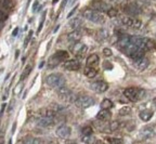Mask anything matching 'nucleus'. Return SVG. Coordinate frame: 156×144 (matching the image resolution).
<instances>
[{"label":"nucleus","instance_id":"09e8293b","mask_svg":"<svg viewBox=\"0 0 156 144\" xmlns=\"http://www.w3.org/2000/svg\"><path fill=\"white\" fill-rule=\"evenodd\" d=\"M153 103H154V104H155V106H156V98H155V99L153 100Z\"/></svg>","mask_w":156,"mask_h":144},{"label":"nucleus","instance_id":"39448f33","mask_svg":"<svg viewBox=\"0 0 156 144\" xmlns=\"http://www.w3.org/2000/svg\"><path fill=\"white\" fill-rule=\"evenodd\" d=\"M75 105L80 108H88V107L92 106L95 103V100L93 98L89 97V95H82V97H77L76 101H75Z\"/></svg>","mask_w":156,"mask_h":144},{"label":"nucleus","instance_id":"79ce46f5","mask_svg":"<svg viewBox=\"0 0 156 144\" xmlns=\"http://www.w3.org/2000/svg\"><path fill=\"white\" fill-rule=\"evenodd\" d=\"M19 32H20V29H19V27H16L14 30H13V33H12V36H14V37H15V36H16L17 34H19Z\"/></svg>","mask_w":156,"mask_h":144},{"label":"nucleus","instance_id":"49530a36","mask_svg":"<svg viewBox=\"0 0 156 144\" xmlns=\"http://www.w3.org/2000/svg\"><path fill=\"white\" fill-rule=\"evenodd\" d=\"M15 53H16V54H15V57H19V53H20V51H19V50H16V51H15Z\"/></svg>","mask_w":156,"mask_h":144},{"label":"nucleus","instance_id":"f3484780","mask_svg":"<svg viewBox=\"0 0 156 144\" xmlns=\"http://www.w3.org/2000/svg\"><path fill=\"white\" fill-rule=\"evenodd\" d=\"M67 38H68L69 41L76 43V42H78L80 39H81V33H80L78 29L73 30L72 33H69L68 35H67Z\"/></svg>","mask_w":156,"mask_h":144},{"label":"nucleus","instance_id":"b1692460","mask_svg":"<svg viewBox=\"0 0 156 144\" xmlns=\"http://www.w3.org/2000/svg\"><path fill=\"white\" fill-rule=\"evenodd\" d=\"M81 25H82V20H81V19H78V18L73 19V20L69 22V26H71V27H72L74 30L78 29Z\"/></svg>","mask_w":156,"mask_h":144},{"label":"nucleus","instance_id":"f704fd0d","mask_svg":"<svg viewBox=\"0 0 156 144\" xmlns=\"http://www.w3.org/2000/svg\"><path fill=\"white\" fill-rule=\"evenodd\" d=\"M92 128L90 126H86V127H84L82 128V130H81V132H82V134L84 135H91L92 134Z\"/></svg>","mask_w":156,"mask_h":144},{"label":"nucleus","instance_id":"cd10ccee","mask_svg":"<svg viewBox=\"0 0 156 144\" xmlns=\"http://www.w3.org/2000/svg\"><path fill=\"white\" fill-rule=\"evenodd\" d=\"M113 102H112L111 100L109 99H104L103 101L101 102V107L103 109H109V108H112L113 107Z\"/></svg>","mask_w":156,"mask_h":144},{"label":"nucleus","instance_id":"c756f323","mask_svg":"<svg viewBox=\"0 0 156 144\" xmlns=\"http://www.w3.org/2000/svg\"><path fill=\"white\" fill-rule=\"evenodd\" d=\"M30 70H32V65H27V66L24 68V70H23L22 75H21V80H24L25 78L27 77L28 75H29Z\"/></svg>","mask_w":156,"mask_h":144},{"label":"nucleus","instance_id":"c03bdc74","mask_svg":"<svg viewBox=\"0 0 156 144\" xmlns=\"http://www.w3.org/2000/svg\"><path fill=\"white\" fill-rule=\"evenodd\" d=\"M37 7H38V1H35L34 7H33V9H34V11H35V10H37Z\"/></svg>","mask_w":156,"mask_h":144},{"label":"nucleus","instance_id":"9d476101","mask_svg":"<svg viewBox=\"0 0 156 144\" xmlns=\"http://www.w3.org/2000/svg\"><path fill=\"white\" fill-rule=\"evenodd\" d=\"M141 50L145 51H152V50H156V41L151 38H142V43H141Z\"/></svg>","mask_w":156,"mask_h":144},{"label":"nucleus","instance_id":"7ed1b4c3","mask_svg":"<svg viewBox=\"0 0 156 144\" xmlns=\"http://www.w3.org/2000/svg\"><path fill=\"white\" fill-rule=\"evenodd\" d=\"M82 15H84L85 19H87V20L92 23H95V24H103V23H105L104 15H102L101 13L95 10H85Z\"/></svg>","mask_w":156,"mask_h":144},{"label":"nucleus","instance_id":"e433bc0d","mask_svg":"<svg viewBox=\"0 0 156 144\" xmlns=\"http://www.w3.org/2000/svg\"><path fill=\"white\" fill-rule=\"evenodd\" d=\"M106 140L107 143H112V144H119V143H123V140L120 139H117V138H107Z\"/></svg>","mask_w":156,"mask_h":144},{"label":"nucleus","instance_id":"473e14b6","mask_svg":"<svg viewBox=\"0 0 156 144\" xmlns=\"http://www.w3.org/2000/svg\"><path fill=\"white\" fill-rule=\"evenodd\" d=\"M50 108L53 109L55 113H60L64 109V107L61 106V105H59V104H55V103H52V104H50Z\"/></svg>","mask_w":156,"mask_h":144},{"label":"nucleus","instance_id":"bb28decb","mask_svg":"<svg viewBox=\"0 0 156 144\" xmlns=\"http://www.w3.org/2000/svg\"><path fill=\"white\" fill-rule=\"evenodd\" d=\"M98 38L100 40H106L109 38V32L107 29H104V28H101V29L98 32Z\"/></svg>","mask_w":156,"mask_h":144},{"label":"nucleus","instance_id":"4c0bfd02","mask_svg":"<svg viewBox=\"0 0 156 144\" xmlns=\"http://www.w3.org/2000/svg\"><path fill=\"white\" fill-rule=\"evenodd\" d=\"M112 50L111 49H109V48H104L103 49V54L105 55V57H112Z\"/></svg>","mask_w":156,"mask_h":144},{"label":"nucleus","instance_id":"8fccbe9b","mask_svg":"<svg viewBox=\"0 0 156 144\" xmlns=\"http://www.w3.org/2000/svg\"><path fill=\"white\" fill-rule=\"evenodd\" d=\"M59 27H60V26H59V25H57V27H55V28H54V32H57V28H59Z\"/></svg>","mask_w":156,"mask_h":144},{"label":"nucleus","instance_id":"4be33fe9","mask_svg":"<svg viewBox=\"0 0 156 144\" xmlns=\"http://www.w3.org/2000/svg\"><path fill=\"white\" fill-rule=\"evenodd\" d=\"M84 73L88 78H94L97 76L98 70H97V68H94V67H92V66H87L86 68H85Z\"/></svg>","mask_w":156,"mask_h":144},{"label":"nucleus","instance_id":"f257e3e1","mask_svg":"<svg viewBox=\"0 0 156 144\" xmlns=\"http://www.w3.org/2000/svg\"><path fill=\"white\" fill-rule=\"evenodd\" d=\"M145 90L141 89V88H127L124 91V95L128 100H130L131 102H137L139 100L143 99L145 97Z\"/></svg>","mask_w":156,"mask_h":144},{"label":"nucleus","instance_id":"7c9ffc66","mask_svg":"<svg viewBox=\"0 0 156 144\" xmlns=\"http://www.w3.org/2000/svg\"><path fill=\"white\" fill-rule=\"evenodd\" d=\"M119 127H120L119 122H112L111 124L109 125V132H111V131H116Z\"/></svg>","mask_w":156,"mask_h":144},{"label":"nucleus","instance_id":"f8f14e48","mask_svg":"<svg viewBox=\"0 0 156 144\" xmlns=\"http://www.w3.org/2000/svg\"><path fill=\"white\" fill-rule=\"evenodd\" d=\"M55 133H57V137L61 138V139H66V138H68L69 135H71V133H72V129H71L69 127L65 126V125H62V126H60L59 128H57Z\"/></svg>","mask_w":156,"mask_h":144},{"label":"nucleus","instance_id":"5701e85b","mask_svg":"<svg viewBox=\"0 0 156 144\" xmlns=\"http://www.w3.org/2000/svg\"><path fill=\"white\" fill-rule=\"evenodd\" d=\"M15 5V1L14 0H3L2 3H1V7H2L3 10H8L10 11L12 10Z\"/></svg>","mask_w":156,"mask_h":144},{"label":"nucleus","instance_id":"f03ea898","mask_svg":"<svg viewBox=\"0 0 156 144\" xmlns=\"http://www.w3.org/2000/svg\"><path fill=\"white\" fill-rule=\"evenodd\" d=\"M46 82L49 87L57 90L65 86V78L61 74H50L46 78Z\"/></svg>","mask_w":156,"mask_h":144},{"label":"nucleus","instance_id":"37998d69","mask_svg":"<svg viewBox=\"0 0 156 144\" xmlns=\"http://www.w3.org/2000/svg\"><path fill=\"white\" fill-rule=\"evenodd\" d=\"M75 11H76V8H75V9H73V10H72V12H71V13H68V15H67V18H71V16H72V15L73 14H74V12H75Z\"/></svg>","mask_w":156,"mask_h":144},{"label":"nucleus","instance_id":"a211bd4d","mask_svg":"<svg viewBox=\"0 0 156 144\" xmlns=\"http://www.w3.org/2000/svg\"><path fill=\"white\" fill-rule=\"evenodd\" d=\"M57 113L53 111L52 108H40L38 111V115L40 117H54Z\"/></svg>","mask_w":156,"mask_h":144},{"label":"nucleus","instance_id":"de8ad7c7","mask_svg":"<svg viewBox=\"0 0 156 144\" xmlns=\"http://www.w3.org/2000/svg\"><path fill=\"white\" fill-rule=\"evenodd\" d=\"M69 1H71V2H69V5H73V3H74L76 0H69Z\"/></svg>","mask_w":156,"mask_h":144},{"label":"nucleus","instance_id":"dca6fc26","mask_svg":"<svg viewBox=\"0 0 156 144\" xmlns=\"http://www.w3.org/2000/svg\"><path fill=\"white\" fill-rule=\"evenodd\" d=\"M111 117H112V114L109 112V109H103V108H102V111H100L97 115V118L99 120H101V122H107V120L111 119Z\"/></svg>","mask_w":156,"mask_h":144},{"label":"nucleus","instance_id":"2f4dec72","mask_svg":"<svg viewBox=\"0 0 156 144\" xmlns=\"http://www.w3.org/2000/svg\"><path fill=\"white\" fill-rule=\"evenodd\" d=\"M23 87H24V84H23V80H21L19 84H16V87L14 88V94L15 95H19L21 93V91H22V89H23Z\"/></svg>","mask_w":156,"mask_h":144},{"label":"nucleus","instance_id":"4468645a","mask_svg":"<svg viewBox=\"0 0 156 144\" xmlns=\"http://www.w3.org/2000/svg\"><path fill=\"white\" fill-rule=\"evenodd\" d=\"M54 124V117H40L37 119V125L39 127H49Z\"/></svg>","mask_w":156,"mask_h":144},{"label":"nucleus","instance_id":"a18cd8bd","mask_svg":"<svg viewBox=\"0 0 156 144\" xmlns=\"http://www.w3.org/2000/svg\"><path fill=\"white\" fill-rule=\"evenodd\" d=\"M5 105H7V104H5V103H3V104H2V106H1V114H3V112H5Z\"/></svg>","mask_w":156,"mask_h":144},{"label":"nucleus","instance_id":"a19ab883","mask_svg":"<svg viewBox=\"0 0 156 144\" xmlns=\"http://www.w3.org/2000/svg\"><path fill=\"white\" fill-rule=\"evenodd\" d=\"M1 20H2V22H5L7 20V14H5L3 11H1Z\"/></svg>","mask_w":156,"mask_h":144},{"label":"nucleus","instance_id":"ea45409f","mask_svg":"<svg viewBox=\"0 0 156 144\" xmlns=\"http://www.w3.org/2000/svg\"><path fill=\"white\" fill-rule=\"evenodd\" d=\"M45 15H46V12L43 13V15H42V20H41V22H40V24H39V28H38V33H40V30H41V28H42V24H43V22H45Z\"/></svg>","mask_w":156,"mask_h":144},{"label":"nucleus","instance_id":"ddd939ff","mask_svg":"<svg viewBox=\"0 0 156 144\" xmlns=\"http://www.w3.org/2000/svg\"><path fill=\"white\" fill-rule=\"evenodd\" d=\"M64 67L68 70H73V72H76L80 68V62L77 60H67L64 63Z\"/></svg>","mask_w":156,"mask_h":144},{"label":"nucleus","instance_id":"58836bf2","mask_svg":"<svg viewBox=\"0 0 156 144\" xmlns=\"http://www.w3.org/2000/svg\"><path fill=\"white\" fill-rule=\"evenodd\" d=\"M32 36H33V32L30 30L29 34H28V36H27V39H25V41H24V46H25V47H26V46L28 45V42H29L30 38H32Z\"/></svg>","mask_w":156,"mask_h":144},{"label":"nucleus","instance_id":"a878e982","mask_svg":"<svg viewBox=\"0 0 156 144\" xmlns=\"http://www.w3.org/2000/svg\"><path fill=\"white\" fill-rule=\"evenodd\" d=\"M54 54L59 57L61 62H63V61H67L69 59V53L66 52V51H63V50L62 51H57Z\"/></svg>","mask_w":156,"mask_h":144},{"label":"nucleus","instance_id":"6e6552de","mask_svg":"<svg viewBox=\"0 0 156 144\" xmlns=\"http://www.w3.org/2000/svg\"><path fill=\"white\" fill-rule=\"evenodd\" d=\"M90 88L93 91L98 92V93H103L105 92L107 89H109V84L105 81H102V80H99V81H94L90 84Z\"/></svg>","mask_w":156,"mask_h":144},{"label":"nucleus","instance_id":"c9c22d12","mask_svg":"<svg viewBox=\"0 0 156 144\" xmlns=\"http://www.w3.org/2000/svg\"><path fill=\"white\" fill-rule=\"evenodd\" d=\"M117 14H118V12H117L116 9H114V8H109V11H107V15H109V18L114 19L117 16Z\"/></svg>","mask_w":156,"mask_h":144},{"label":"nucleus","instance_id":"3c124183","mask_svg":"<svg viewBox=\"0 0 156 144\" xmlns=\"http://www.w3.org/2000/svg\"><path fill=\"white\" fill-rule=\"evenodd\" d=\"M57 1H59V0H53V3H57Z\"/></svg>","mask_w":156,"mask_h":144},{"label":"nucleus","instance_id":"aec40b11","mask_svg":"<svg viewBox=\"0 0 156 144\" xmlns=\"http://www.w3.org/2000/svg\"><path fill=\"white\" fill-rule=\"evenodd\" d=\"M99 57H98L97 54H91L90 57H88V59H87V65L88 66H97L98 64H99Z\"/></svg>","mask_w":156,"mask_h":144},{"label":"nucleus","instance_id":"393cba45","mask_svg":"<svg viewBox=\"0 0 156 144\" xmlns=\"http://www.w3.org/2000/svg\"><path fill=\"white\" fill-rule=\"evenodd\" d=\"M61 63V61H60V59L57 57V55H53V57H51L49 59V62H48V65H49V68H53V67L57 66V65Z\"/></svg>","mask_w":156,"mask_h":144},{"label":"nucleus","instance_id":"2eb2a0df","mask_svg":"<svg viewBox=\"0 0 156 144\" xmlns=\"http://www.w3.org/2000/svg\"><path fill=\"white\" fill-rule=\"evenodd\" d=\"M125 12H127L130 15H138L141 11H140V8L136 3H128L125 7Z\"/></svg>","mask_w":156,"mask_h":144},{"label":"nucleus","instance_id":"9b49d317","mask_svg":"<svg viewBox=\"0 0 156 144\" xmlns=\"http://www.w3.org/2000/svg\"><path fill=\"white\" fill-rule=\"evenodd\" d=\"M91 7L93 8V10L98 11V12H103V11L107 12L109 9V5L102 0H93L91 2Z\"/></svg>","mask_w":156,"mask_h":144},{"label":"nucleus","instance_id":"20e7f679","mask_svg":"<svg viewBox=\"0 0 156 144\" xmlns=\"http://www.w3.org/2000/svg\"><path fill=\"white\" fill-rule=\"evenodd\" d=\"M57 95H59V98L62 101H64V102H75L77 99V97L74 94V92L71 91V90L68 89V88H66L64 86V87L60 88V89H57Z\"/></svg>","mask_w":156,"mask_h":144},{"label":"nucleus","instance_id":"412c9836","mask_svg":"<svg viewBox=\"0 0 156 144\" xmlns=\"http://www.w3.org/2000/svg\"><path fill=\"white\" fill-rule=\"evenodd\" d=\"M152 117H153V112L151 109H144L140 113V118L143 122H149V120H151Z\"/></svg>","mask_w":156,"mask_h":144},{"label":"nucleus","instance_id":"423d86ee","mask_svg":"<svg viewBox=\"0 0 156 144\" xmlns=\"http://www.w3.org/2000/svg\"><path fill=\"white\" fill-rule=\"evenodd\" d=\"M121 23L125 25V26H128V27L131 28H136V29H139L141 28L142 26V22L138 19H133L131 16H123L120 19Z\"/></svg>","mask_w":156,"mask_h":144},{"label":"nucleus","instance_id":"1a4fd4ad","mask_svg":"<svg viewBox=\"0 0 156 144\" xmlns=\"http://www.w3.org/2000/svg\"><path fill=\"white\" fill-rule=\"evenodd\" d=\"M149 64H150L149 59H146V57H140L138 60H133V66L136 67L138 70H140V72L145 70L146 68L149 67Z\"/></svg>","mask_w":156,"mask_h":144},{"label":"nucleus","instance_id":"6ab92c4d","mask_svg":"<svg viewBox=\"0 0 156 144\" xmlns=\"http://www.w3.org/2000/svg\"><path fill=\"white\" fill-rule=\"evenodd\" d=\"M140 134H141V137L143 139H150V138L154 135V131L150 127H144L143 129L141 130V132H140Z\"/></svg>","mask_w":156,"mask_h":144},{"label":"nucleus","instance_id":"72a5a7b5","mask_svg":"<svg viewBox=\"0 0 156 144\" xmlns=\"http://www.w3.org/2000/svg\"><path fill=\"white\" fill-rule=\"evenodd\" d=\"M82 142H84V143H97L98 141L95 138H91L90 135H84Z\"/></svg>","mask_w":156,"mask_h":144},{"label":"nucleus","instance_id":"c85d7f7f","mask_svg":"<svg viewBox=\"0 0 156 144\" xmlns=\"http://www.w3.org/2000/svg\"><path fill=\"white\" fill-rule=\"evenodd\" d=\"M131 111H132V108L130 106H123L119 109L118 114L120 115V116H127V115H129L131 113Z\"/></svg>","mask_w":156,"mask_h":144},{"label":"nucleus","instance_id":"0eeeda50","mask_svg":"<svg viewBox=\"0 0 156 144\" xmlns=\"http://www.w3.org/2000/svg\"><path fill=\"white\" fill-rule=\"evenodd\" d=\"M87 51H88V47L84 45V43H81V42H76L74 47L72 48L73 54L78 57H82L87 53Z\"/></svg>","mask_w":156,"mask_h":144}]
</instances>
